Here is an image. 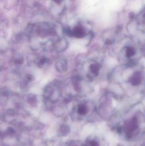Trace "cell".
<instances>
[{"label":"cell","mask_w":145,"mask_h":146,"mask_svg":"<svg viewBox=\"0 0 145 146\" xmlns=\"http://www.w3.org/2000/svg\"><path fill=\"white\" fill-rule=\"evenodd\" d=\"M70 34L77 38H82L85 36V30L82 27L77 26L73 28Z\"/></svg>","instance_id":"6da1fadb"},{"label":"cell","mask_w":145,"mask_h":146,"mask_svg":"<svg viewBox=\"0 0 145 146\" xmlns=\"http://www.w3.org/2000/svg\"><path fill=\"white\" fill-rule=\"evenodd\" d=\"M27 79H28V80L31 81L32 80H33V76H31V75H28L26 76Z\"/></svg>","instance_id":"52a82bcc"},{"label":"cell","mask_w":145,"mask_h":146,"mask_svg":"<svg viewBox=\"0 0 145 146\" xmlns=\"http://www.w3.org/2000/svg\"><path fill=\"white\" fill-rule=\"evenodd\" d=\"M58 65H60V66H62V65H61V62H60V63H58ZM60 67L62 68V70H63V67H64V69H65V68H64V67L61 66V67Z\"/></svg>","instance_id":"ba28073f"},{"label":"cell","mask_w":145,"mask_h":146,"mask_svg":"<svg viewBox=\"0 0 145 146\" xmlns=\"http://www.w3.org/2000/svg\"><path fill=\"white\" fill-rule=\"evenodd\" d=\"M99 69V66L97 64H92L89 66V69H90V71L93 74H97L98 73Z\"/></svg>","instance_id":"5b68a950"},{"label":"cell","mask_w":145,"mask_h":146,"mask_svg":"<svg viewBox=\"0 0 145 146\" xmlns=\"http://www.w3.org/2000/svg\"><path fill=\"white\" fill-rule=\"evenodd\" d=\"M47 62V59L43 57V58H41L40 60L38 62V64H39V66H41V65H43V64H45Z\"/></svg>","instance_id":"8992f818"},{"label":"cell","mask_w":145,"mask_h":146,"mask_svg":"<svg viewBox=\"0 0 145 146\" xmlns=\"http://www.w3.org/2000/svg\"><path fill=\"white\" fill-rule=\"evenodd\" d=\"M135 54V50L133 47H128L126 49V54L128 57H131L134 55Z\"/></svg>","instance_id":"277c9868"},{"label":"cell","mask_w":145,"mask_h":146,"mask_svg":"<svg viewBox=\"0 0 145 146\" xmlns=\"http://www.w3.org/2000/svg\"><path fill=\"white\" fill-rule=\"evenodd\" d=\"M77 111L80 115H85L87 112V108L85 105H80L78 106Z\"/></svg>","instance_id":"3957f363"},{"label":"cell","mask_w":145,"mask_h":146,"mask_svg":"<svg viewBox=\"0 0 145 146\" xmlns=\"http://www.w3.org/2000/svg\"><path fill=\"white\" fill-rule=\"evenodd\" d=\"M142 76L141 74L138 72H136L134 73L130 79L131 84L134 86L140 85L141 82Z\"/></svg>","instance_id":"7a4b0ae2"}]
</instances>
